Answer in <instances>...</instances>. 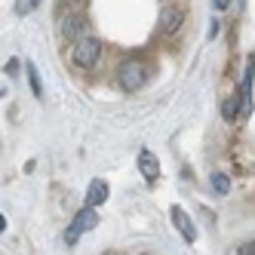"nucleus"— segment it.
<instances>
[{
	"mask_svg": "<svg viewBox=\"0 0 255 255\" xmlns=\"http://www.w3.org/2000/svg\"><path fill=\"white\" fill-rule=\"evenodd\" d=\"M28 80H31V89H34V96H43V83H40V74H37V65L28 62Z\"/></svg>",
	"mask_w": 255,
	"mask_h": 255,
	"instance_id": "obj_11",
	"label": "nucleus"
},
{
	"mask_svg": "<svg viewBox=\"0 0 255 255\" xmlns=\"http://www.w3.org/2000/svg\"><path fill=\"white\" fill-rule=\"evenodd\" d=\"M185 22V12H181V6H175V3H166L160 9V31L163 34H172V31H178V25Z\"/></svg>",
	"mask_w": 255,
	"mask_h": 255,
	"instance_id": "obj_5",
	"label": "nucleus"
},
{
	"mask_svg": "<svg viewBox=\"0 0 255 255\" xmlns=\"http://www.w3.org/2000/svg\"><path fill=\"white\" fill-rule=\"evenodd\" d=\"M108 194H111L108 181H105V178H93V185H89V194H86V206H89V209L102 206L105 200H108Z\"/></svg>",
	"mask_w": 255,
	"mask_h": 255,
	"instance_id": "obj_8",
	"label": "nucleus"
},
{
	"mask_svg": "<svg viewBox=\"0 0 255 255\" xmlns=\"http://www.w3.org/2000/svg\"><path fill=\"white\" fill-rule=\"evenodd\" d=\"M222 114H225V120H240V93H234V96L225 99Z\"/></svg>",
	"mask_w": 255,
	"mask_h": 255,
	"instance_id": "obj_9",
	"label": "nucleus"
},
{
	"mask_svg": "<svg viewBox=\"0 0 255 255\" xmlns=\"http://www.w3.org/2000/svg\"><path fill=\"white\" fill-rule=\"evenodd\" d=\"M93 228H99V215H96V209H89V206H83L77 215H74V222H71V228L65 231V243L68 246H74L83 234H89Z\"/></svg>",
	"mask_w": 255,
	"mask_h": 255,
	"instance_id": "obj_2",
	"label": "nucleus"
},
{
	"mask_svg": "<svg viewBox=\"0 0 255 255\" xmlns=\"http://www.w3.org/2000/svg\"><path fill=\"white\" fill-rule=\"evenodd\" d=\"M138 172H141V178H148V181L160 178V160H157L148 148L138 151Z\"/></svg>",
	"mask_w": 255,
	"mask_h": 255,
	"instance_id": "obj_7",
	"label": "nucleus"
},
{
	"mask_svg": "<svg viewBox=\"0 0 255 255\" xmlns=\"http://www.w3.org/2000/svg\"><path fill=\"white\" fill-rule=\"evenodd\" d=\"M99 56H102V43L96 37H83L80 43H74V49H71V62L77 68H96Z\"/></svg>",
	"mask_w": 255,
	"mask_h": 255,
	"instance_id": "obj_3",
	"label": "nucleus"
},
{
	"mask_svg": "<svg viewBox=\"0 0 255 255\" xmlns=\"http://www.w3.org/2000/svg\"><path fill=\"white\" fill-rule=\"evenodd\" d=\"M34 6H37V0H15V12H19V15L34 12Z\"/></svg>",
	"mask_w": 255,
	"mask_h": 255,
	"instance_id": "obj_12",
	"label": "nucleus"
},
{
	"mask_svg": "<svg viewBox=\"0 0 255 255\" xmlns=\"http://www.w3.org/2000/svg\"><path fill=\"white\" fill-rule=\"evenodd\" d=\"M237 255H255V243H243L240 249H237Z\"/></svg>",
	"mask_w": 255,
	"mask_h": 255,
	"instance_id": "obj_13",
	"label": "nucleus"
},
{
	"mask_svg": "<svg viewBox=\"0 0 255 255\" xmlns=\"http://www.w3.org/2000/svg\"><path fill=\"white\" fill-rule=\"evenodd\" d=\"M209 185H212L215 194H228V191H231V178H228L225 172H212V175H209Z\"/></svg>",
	"mask_w": 255,
	"mask_h": 255,
	"instance_id": "obj_10",
	"label": "nucleus"
},
{
	"mask_svg": "<svg viewBox=\"0 0 255 255\" xmlns=\"http://www.w3.org/2000/svg\"><path fill=\"white\" fill-rule=\"evenodd\" d=\"M59 28H62V34L68 40H83V28H86V22H83V15L80 12H74V15H65V19L59 22Z\"/></svg>",
	"mask_w": 255,
	"mask_h": 255,
	"instance_id": "obj_6",
	"label": "nucleus"
},
{
	"mask_svg": "<svg viewBox=\"0 0 255 255\" xmlns=\"http://www.w3.org/2000/svg\"><path fill=\"white\" fill-rule=\"evenodd\" d=\"M117 80L123 89H129V93H135V89L144 86V80H148V65H144L141 59H126L117 71Z\"/></svg>",
	"mask_w": 255,
	"mask_h": 255,
	"instance_id": "obj_1",
	"label": "nucleus"
},
{
	"mask_svg": "<svg viewBox=\"0 0 255 255\" xmlns=\"http://www.w3.org/2000/svg\"><path fill=\"white\" fill-rule=\"evenodd\" d=\"M169 218H172V225L178 228V234L185 237L188 243H197V228H194V222L188 218L185 209H181V206H172V209H169Z\"/></svg>",
	"mask_w": 255,
	"mask_h": 255,
	"instance_id": "obj_4",
	"label": "nucleus"
}]
</instances>
